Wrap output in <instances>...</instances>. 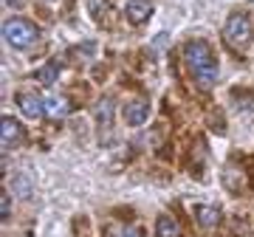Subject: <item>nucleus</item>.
Here are the masks:
<instances>
[{"mask_svg":"<svg viewBox=\"0 0 254 237\" xmlns=\"http://www.w3.org/2000/svg\"><path fill=\"white\" fill-rule=\"evenodd\" d=\"M184 59H187L192 76L198 79L200 88H212L218 82V62L212 57V48L203 40H192L190 46L184 48Z\"/></svg>","mask_w":254,"mask_h":237,"instance_id":"f257e3e1","label":"nucleus"},{"mask_svg":"<svg viewBox=\"0 0 254 237\" xmlns=\"http://www.w3.org/2000/svg\"><path fill=\"white\" fill-rule=\"evenodd\" d=\"M93 118H96V124H99V138L102 141H108V133L113 127V102L110 99H99L96 102V108H93Z\"/></svg>","mask_w":254,"mask_h":237,"instance_id":"39448f33","label":"nucleus"},{"mask_svg":"<svg viewBox=\"0 0 254 237\" xmlns=\"http://www.w3.org/2000/svg\"><path fill=\"white\" fill-rule=\"evenodd\" d=\"M0 215H3V218L11 215V195H3V198H0Z\"/></svg>","mask_w":254,"mask_h":237,"instance_id":"2eb2a0df","label":"nucleus"},{"mask_svg":"<svg viewBox=\"0 0 254 237\" xmlns=\"http://www.w3.org/2000/svg\"><path fill=\"white\" fill-rule=\"evenodd\" d=\"M125 14H127L130 23L144 26L147 20L153 17V3H150V0H130V3H127V9H125Z\"/></svg>","mask_w":254,"mask_h":237,"instance_id":"423d86ee","label":"nucleus"},{"mask_svg":"<svg viewBox=\"0 0 254 237\" xmlns=\"http://www.w3.org/2000/svg\"><path fill=\"white\" fill-rule=\"evenodd\" d=\"M11 192L17 195V198H28L31 195V178L26 173H17L11 178Z\"/></svg>","mask_w":254,"mask_h":237,"instance_id":"f8f14e48","label":"nucleus"},{"mask_svg":"<svg viewBox=\"0 0 254 237\" xmlns=\"http://www.w3.org/2000/svg\"><path fill=\"white\" fill-rule=\"evenodd\" d=\"M125 237H144V229H141V226H130L125 232Z\"/></svg>","mask_w":254,"mask_h":237,"instance_id":"dca6fc26","label":"nucleus"},{"mask_svg":"<svg viewBox=\"0 0 254 237\" xmlns=\"http://www.w3.org/2000/svg\"><path fill=\"white\" fill-rule=\"evenodd\" d=\"M122 116H125V124H130V127H138V124H144L147 116H150V102H147V99H133V102H127L125 110H122Z\"/></svg>","mask_w":254,"mask_h":237,"instance_id":"20e7f679","label":"nucleus"},{"mask_svg":"<svg viewBox=\"0 0 254 237\" xmlns=\"http://www.w3.org/2000/svg\"><path fill=\"white\" fill-rule=\"evenodd\" d=\"M6 3H9V6H17V3H20V0H6Z\"/></svg>","mask_w":254,"mask_h":237,"instance_id":"f3484780","label":"nucleus"},{"mask_svg":"<svg viewBox=\"0 0 254 237\" xmlns=\"http://www.w3.org/2000/svg\"><path fill=\"white\" fill-rule=\"evenodd\" d=\"M223 37H226L229 46H243L246 40L252 37V20L246 11H237L232 17L226 20V26H223Z\"/></svg>","mask_w":254,"mask_h":237,"instance_id":"7ed1b4c3","label":"nucleus"},{"mask_svg":"<svg viewBox=\"0 0 254 237\" xmlns=\"http://www.w3.org/2000/svg\"><path fill=\"white\" fill-rule=\"evenodd\" d=\"M43 113L48 118H65L71 113V102L65 99V96H46L43 99Z\"/></svg>","mask_w":254,"mask_h":237,"instance_id":"6e6552de","label":"nucleus"},{"mask_svg":"<svg viewBox=\"0 0 254 237\" xmlns=\"http://www.w3.org/2000/svg\"><path fill=\"white\" fill-rule=\"evenodd\" d=\"M105 11H108V0H91V17L102 20Z\"/></svg>","mask_w":254,"mask_h":237,"instance_id":"4468645a","label":"nucleus"},{"mask_svg":"<svg viewBox=\"0 0 254 237\" xmlns=\"http://www.w3.org/2000/svg\"><path fill=\"white\" fill-rule=\"evenodd\" d=\"M17 105H20V110H23V116L26 118H40L43 116V99L34 96V93H20Z\"/></svg>","mask_w":254,"mask_h":237,"instance_id":"1a4fd4ad","label":"nucleus"},{"mask_svg":"<svg viewBox=\"0 0 254 237\" xmlns=\"http://www.w3.org/2000/svg\"><path fill=\"white\" fill-rule=\"evenodd\" d=\"M57 73H60V62H46L40 71H37V79H40L43 85H54Z\"/></svg>","mask_w":254,"mask_h":237,"instance_id":"ddd939ff","label":"nucleus"},{"mask_svg":"<svg viewBox=\"0 0 254 237\" xmlns=\"http://www.w3.org/2000/svg\"><path fill=\"white\" fill-rule=\"evenodd\" d=\"M198 223L203 229H215L220 226V212L215 206H198Z\"/></svg>","mask_w":254,"mask_h":237,"instance_id":"9b49d317","label":"nucleus"},{"mask_svg":"<svg viewBox=\"0 0 254 237\" xmlns=\"http://www.w3.org/2000/svg\"><path fill=\"white\" fill-rule=\"evenodd\" d=\"M20 136H23V127H20L11 116H6L3 121H0V141H3L6 150H14V144L20 141Z\"/></svg>","mask_w":254,"mask_h":237,"instance_id":"0eeeda50","label":"nucleus"},{"mask_svg":"<svg viewBox=\"0 0 254 237\" xmlns=\"http://www.w3.org/2000/svg\"><path fill=\"white\" fill-rule=\"evenodd\" d=\"M155 235L158 237H178L181 229H178V223H175L170 215H161V218L155 220Z\"/></svg>","mask_w":254,"mask_h":237,"instance_id":"9d476101","label":"nucleus"},{"mask_svg":"<svg viewBox=\"0 0 254 237\" xmlns=\"http://www.w3.org/2000/svg\"><path fill=\"white\" fill-rule=\"evenodd\" d=\"M3 37L11 48H28L37 40V26L31 20L23 17H9L3 23Z\"/></svg>","mask_w":254,"mask_h":237,"instance_id":"f03ea898","label":"nucleus"}]
</instances>
